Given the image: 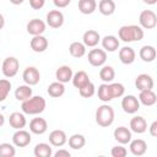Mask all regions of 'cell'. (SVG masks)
<instances>
[{"label": "cell", "mask_w": 157, "mask_h": 157, "mask_svg": "<svg viewBox=\"0 0 157 157\" xmlns=\"http://www.w3.org/2000/svg\"><path fill=\"white\" fill-rule=\"evenodd\" d=\"M53 156H54V157H70L71 155H70V152H69L67 150L61 148V150H58L56 152H54Z\"/></svg>", "instance_id": "obj_43"}, {"label": "cell", "mask_w": 157, "mask_h": 157, "mask_svg": "<svg viewBox=\"0 0 157 157\" xmlns=\"http://www.w3.org/2000/svg\"><path fill=\"white\" fill-rule=\"evenodd\" d=\"M115 118L114 109L109 104H102L96 110V123L102 128H108L113 124Z\"/></svg>", "instance_id": "obj_3"}, {"label": "cell", "mask_w": 157, "mask_h": 157, "mask_svg": "<svg viewBox=\"0 0 157 157\" xmlns=\"http://www.w3.org/2000/svg\"><path fill=\"white\" fill-rule=\"evenodd\" d=\"M18 69H20L18 59H16L15 56H7L4 59L2 65H1V71L5 77L11 78V77L16 76L18 72Z\"/></svg>", "instance_id": "obj_4"}, {"label": "cell", "mask_w": 157, "mask_h": 157, "mask_svg": "<svg viewBox=\"0 0 157 157\" xmlns=\"http://www.w3.org/2000/svg\"><path fill=\"white\" fill-rule=\"evenodd\" d=\"M153 78L151 75L148 74H140L137 75L136 80H135V86L139 91H144V90H152L153 88Z\"/></svg>", "instance_id": "obj_15"}, {"label": "cell", "mask_w": 157, "mask_h": 157, "mask_svg": "<svg viewBox=\"0 0 157 157\" xmlns=\"http://www.w3.org/2000/svg\"><path fill=\"white\" fill-rule=\"evenodd\" d=\"M139 23L142 29H152L157 25V16L152 10H144L140 12Z\"/></svg>", "instance_id": "obj_5"}, {"label": "cell", "mask_w": 157, "mask_h": 157, "mask_svg": "<svg viewBox=\"0 0 157 157\" xmlns=\"http://www.w3.org/2000/svg\"><path fill=\"white\" fill-rule=\"evenodd\" d=\"M139 55H140V59L142 61L152 63L156 59L157 52H156L155 47H152V45H144V47H141V49L139 52Z\"/></svg>", "instance_id": "obj_25"}, {"label": "cell", "mask_w": 157, "mask_h": 157, "mask_svg": "<svg viewBox=\"0 0 157 157\" xmlns=\"http://www.w3.org/2000/svg\"><path fill=\"white\" fill-rule=\"evenodd\" d=\"M32 141V137H31V134L23 129H18L13 132L12 135V144L16 146V147H26L31 144Z\"/></svg>", "instance_id": "obj_9"}, {"label": "cell", "mask_w": 157, "mask_h": 157, "mask_svg": "<svg viewBox=\"0 0 157 157\" xmlns=\"http://www.w3.org/2000/svg\"><path fill=\"white\" fill-rule=\"evenodd\" d=\"M88 63L92 65V66H96V67H99V66H103L107 61V53L104 49H98V48H94V49H91L88 52Z\"/></svg>", "instance_id": "obj_6"}, {"label": "cell", "mask_w": 157, "mask_h": 157, "mask_svg": "<svg viewBox=\"0 0 157 157\" xmlns=\"http://www.w3.org/2000/svg\"><path fill=\"white\" fill-rule=\"evenodd\" d=\"M45 27H47V23L39 18H33L31 20L26 28H27V32L31 34V36H39V34H43L45 32Z\"/></svg>", "instance_id": "obj_12"}, {"label": "cell", "mask_w": 157, "mask_h": 157, "mask_svg": "<svg viewBox=\"0 0 157 157\" xmlns=\"http://www.w3.org/2000/svg\"><path fill=\"white\" fill-rule=\"evenodd\" d=\"M148 131H150V135H151L152 137H156V136H157V121H156V120L150 125Z\"/></svg>", "instance_id": "obj_44"}, {"label": "cell", "mask_w": 157, "mask_h": 157, "mask_svg": "<svg viewBox=\"0 0 157 157\" xmlns=\"http://www.w3.org/2000/svg\"><path fill=\"white\" fill-rule=\"evenodd\" d=\"M98 10L103 16H110L115 12L114 0H101L98 4Z\"/></svg>", "instance_id": "obj_29"}, {"label": "cell", "mask_w": 157, "mask_h": 157, "mask_svg": "<svg viewBox=\"0 0 157 157\" xmlns=\"http://www.w3.org/2000/svg\"><path fill=\"white\" fill-rule=\"evenodd\" d=\"M118 1H119V0H118Z\"/></svg>", "instance_id": "obj_50"}, {"label": "cell", "mask_w": 157, "mask_h": 157, "mask_svg": "<svg viewBox=\"0 0 157 157\" xmlns=\"http://www.w3.org/2000/svg\"><path fill=\"white\" fill-rule=\"evenodd\" d=\"M101 42V36L97 31L94 29H88L83 33L82 36V43L86 45V47H90V48H94L98 43Z\"/></svg>", "instance_id": "obj_18"}, {"label": "cell", "mask_w": 157, "mask_h": 157, "mask_svg": "<svg viewBox=\"0 0 157 157\" xmlns=\"http://www.w3.org/2000/svg\"><path fill=\"white\" fill-rule=\"evenodd\" d=\"M69 146L72 150H81L86 145V137L82 134H74L69 137Z\"/></svg>", "instance_id": "obj_35"}, {"label": "cell", "mask_w": 157, "mask_h": 157, "mask_svg": "<svg viewBox=\"0 0 157 157\" xmlns=\"http://www.w3.org/2000/svg\"><path fill=\"white\" fill-rule=\"evenodd\" d=\"M110 155H112L113 157H125V156L128 155V150H126L123 145H118V146L112 147Z\"/></svg>", "instance_id": "obj_40"}, {"label": "cell", "mask_w": 157, "mask_h": 157, "mask_svg": "<svg viewBox=\"0 0 157 157\" xmlns=\"http://www.w3.org/2000/svg\"><path fill=\"white\" fill-rule=\"evenodd\" d=\"M48 130V123L44 118H33L29 121V131L36 135H43Z\"/></svg>", "instance_id": "obj_13"}, {"label": "cell", "mask_w": 157, "mask_h": 157, "mask_svg": "<svg viewBox=\"0 0 157 157\" xmlns=\"http://www.w3.org/2000/svg\"><path fill=\"white\" fill-rule=\"evenodd\" d=\"M16 155L15 145H11L9 142L0 144V157H13Z\"/></svg>", "instance_id": "obj_36"}, {"label": "cell", "mask_w": 157, "mask_h": 157, "mask_svg": "<svg viewBox=\"0 0 157 157\" xmlns=\"http://www.w3.org/2000/svg\"><path fill=\"white\" fill-rule=\"evenodd\" d=\"M118 36L124 43L139 42L144 38V29L137 25H125L119 28Z\"/></svg>", "instance_id": "obj_2"}, {"label": "cell", "mask_w": 157, "mask_h": 157, "mask_svg": "<svg viewBox=\"0 0 157 157\" xmlns=\"http://www.w3.org/2000/svg\"><path fill=\"white\" fill-rule=\"evenodd\" d=\"M49 144L54 147H61L64 146L66 142H67V136H66V132L64 130H60V129H56V130H53L50 134H49Z\"/></svg>", "instance_id": "obj_11"}, {"label": "cell", "mask_w": 157, "mask_h": 157, "mask_svg": "<svg viewBox=\"0 0 157 157\" xmlns=\"http://www.w3.org/2000/svg\"><path fill=\"white\" fill-rule=\"evenodd\" d=\"M101 42H102L103 49H104L105 52H110V53L118 50V49H119V45H120L119 39H118L115 36H113V34L104 36V37L101 39Z\"/></svg>", "instance_id": "obj_22"}, {"label": "cell", "mask_w": 157, "mask_h": 157, "mask_svg": "<svg viewBox=\"0 0 157 157\" xmlns=\"http://www.w3.org/2000/svg\"><path fill=\"white\" fill-rule=\"evenodd\" d=\"M70 2H71V0H53V4L58 9H64V7L69 6Z\"/></svg>", "instance_id": "obj_42"}, {"label": "cell", "mask_w": 157, "mask_h": 157, "mask_svg": "<svg viewBox=\"0 0 157 157\" xmlns=\"http://www.w3.org/2000/svg\"><path fill=\"white\" fill-rule=\"evenodd\" d=\"M121 108L128 114H135L140 109V102L134 94H128L121 99Z\"/></svg>", "instance_id": "obj_7"}, {"label": "cell", "mask_w": 157, "mask_h": 157, "mask_svg": "<svg viewBox=\"0 0 157 157\" xmlns=\"http://www.w3.org/2000/svg\"><path fill=\"white\" fill-rule=\"evenodd\" d=\"M137 99L141 104H144L146 107H151V105L156 104L157 96L152 90H144V91H140V94H139Z\"/></svg>", "instance_id": "obj_24"}, {"label": "cell", "mask_w": 157, "mask_h": 157, "mask_svg": "<svg viewBox=\"0 0 157 157\" xmlns=\"http://www.w3.org/2000/svg\"><path fill=\"white\" fill-rule=\"evenodd\" d=\"M69 53L71 56L78 59L86 54V45L82 42H72L69 45Z\"/></svg>", "instance_id": "obj_30"}, {"label": "cell", "mask_w": 157, "mask_h": 157, "mask_svg": "<svg viewBox=\"0 0 157 157\" xmlns=\"http://www.w3.org/2000/svg\"><path fill=\"white\" fill-rule=\"evenodd\" d=\"M33 155L36 157H52L53 156V150L49 144L45 142H39L34 146Z\"/></svg>", "instance_id": "obj_26"}, {"label": "cell", "mask_w": 157, "mask_h": 157, "mask_svg": "<svg viewBox=\"0 0 157 157\" xmlns=\"http://www.w3.org/2000/svg\"><path fill=\"white\" fill-rule=\"evenodd\" d=\"M97 9L96 0H78V11L83 15H91Z\"/></svg>", "instance_id": "obj_27"}, {"label": "cell", "mask_w": 157, "mask_h": 157, "mask_svg": "<svg viewBox=\"0 0 157 157\" xmlns=\"http://www.w3.org/2000/svg\"><path fill=\"white\" fill-rule=\"evenodd\" d=\"M109 87H110V92H112L113 98L123 97L124 93H125V87L120 82H110L109 83Z\"/></svg>", "instance_id": "obj_39"}, {"label": "cell", "mask_w": 157, "mask_h": 157, "mask_svg": "<svg viewBox=\"0 0 157 157\" xmlns=\"http://www.w3.org/2000/svg\"><path fill=\"white\" fill-rule=\"evenodd\" d=\"M47 92H48V94H49L50 97H53V98H59V97H61V96L65 93V86H64V83H61V82H59V81H55V82H52V83L48 86Z\"/></svg>", "instance_id": "obj_28"}, {"label": "cell", "mask_w": 157, "mask_h": 157, "mask_svg": "<svg viewBox=\"0 0 157 157\" xmlns=\"http://www.w3.org/2000/svg\"><path fill=\"white\" fill-rule=\"evenodd\" d=\"M72 75H74V71L69 65H61L55 71V78H56V81H59L61 83H66V82L71 81Z\"/></svg>", "instance_id": "obj_17"}, {"label": "cell", "mask_w": 157, "mask_h": 157, "mask_svg": "<svg viewBox=\"0 0 157 157\" xmlns=\"http://www.w3.org/2000/svg\"><path fill=\"white\" fill-rule=\"evenodd\" d=\"M130 152L134 156H144L147 151V144L145 140L142 139H135V140H130Z\"/></svg>", "instance_id": "obj_20"}, {"label": "cell", "mask_w": 157, "mask_h": 157, "mask_svg": "<svg viewBox=\"0 0 157 157\" xmlns=\"http://www.w3.org/2000/svg\"><path fill=\"white\" fill-rule=\"evenodd\" d=\"M23 1H25V0H10V2H11L12 5H21Z\"/></svg>", "instance_id": "obj_46"}, {"label": "cell", "mask_w": 157, "mask_h": 157, "mask_svg": "<svg viewBox=\"0 0 157 157\" xmlns=\"http://www.w3.org/2000/svg\"><path fill=\"white\" fill-rule=\"evenodd\" d=\"M47 25L52 28H60L64 25V13L60 10H50L47 13Z\"/></svg>", "instance_id": "obj_10"}, {"label": "cell", "mask_w": 157, "mask_h": 157, "mask_svg": "<svg viewBox=\"0 0 157 157\" xmlns=\"http://www.w3.org/2000/svg\"><path fill=\"white\" fill-rule=\"evenodd\" d=\"M47 107V102L42 96H32L28 99L23 101L21 104V109L25 114L37 115L44 112Z\"/></svg>", "instance_id": "obj_1"}, {"label": "cell", "mask_w": 157, "mask_h": 157, "mask_svg": "<svg viewBox=\"0 0 157 157\" xmlns=\"http://www.w3.org/2000/svg\"><path fill=\"white\" fill-rule=\"evenodd\" d=\"M114 139L120 144V145H126L130 142L132 135H131V130L128 129L126 126H118L115 128L114 132H113Z\"/></svg>", "instance_id": "obj_14"}, {"label": "cell", "mask_w": 157, "mask_h": 157, "mask_svg": "<svg viewBox=\"0 0 157 157\" xmlns=\"http://www.w3.org/2000/svg\"><path fill=\"white\" fill-rule=\"evenodd\" d=\"M130 130L135 134H144L147 130V121L144 117L136 115L130 120Z\"/></svg>", "instance_id": "obj_19"}, {"label": "cell", "mask_w": 157, "mask_h": 157, "mask_svg": "<svg viewBox=\"0 0 157 157\" xmlns=\"http://www.w3.org/2000/svg\"><path fill=\"white\" fill-rule=\"evenodd\" d=\"M4 123H5V117H4V115L0 113V128L4 125Z\"/></svg>", "instance_id": "obj_48"}, {"label": "cell", "mask_w": 157, "mask_h": 157, "mask_svg": "<svg viewBox=\"0 0 157 157\" xmlns=\"http://www.w3.org/2000/svg\"><path fill=\"white\" fill-rule=\"evenodd\" d=\"M97 96H98V99H101V101L104 102V103L110 102V101L113 99V96H112V92H110L109 83H105V82H104V83L99 85Z\"/></svg>", "instance_id": "obj_34"}, {"label": "cell", "mask_w": 157, "mask_h": 157, "mask_svg": "<svg viewBox=\"0 0 157 157\" xmlns=\"http://www.w3.org/2000/svg\"><path fill=\"white\" fill-rule=\"evenodd\" d=\"M22 78L26 85L34 86L40 80V72L36 66H27L22 72Z\"/></svg>", "instance_id": "obj_8"}, {"label": "cell", "mask_w": 157, "mask_h": 157, "mask_svg": "<svg viewBox=\"0 0 157 157\" xmlns=\"http://www.w3.org/2000/svg\"><path fill=\"white\" fill-rule=\"evenodd\" d=\"M11 91V82L7 78L0 80V102H4Z\"/></svg>", "instance_id": "obj_38"}, {"label": "cell", "mask_w": 157, "mask_h": 157, "mask_svg": "<svg viewBox=\"0 0 157 157\" xmlns=\"http://www.w3.org/2000/svg\"><path fill=\"white\" fill-rule=\"evenodd\" d=\"M45 5V0H29V6L33 10H40Z\"/></svg>", "instance_id": "obj_41"}, {"label": "cell", "mask_w": 157, "mask_h": 157, "mask_svg": "<svg viewBox=\"0 0 157 157\" xmlns=\"http://www.w3.org/2000/svg\"><path fill=\"white\" fill-rule=\"evenodd\" d=\"M78 93L83 98H91L96 93V86H94V83L90 81L88 83H86L85 86H82L81 88H78Z\"/></svg>", "instance_id": "obj_37"}, {"label": "cell", "mask_w": 157, "mask_h": 157, "mask_svg": "<svg viewBox=\"0 0 157 157\" xmlns=\"http://www.w3.org/2000/svg\"><path fill=\"white\" fill-rule=\"evenodd\" d=\"M32 97V88L29 85H21L15 90V98L18 102H23Z\"/></svg>", "instance_id": "obj_32"}, {"label": "cell", "mask_w": 157, "mask_h": 157, "mask_svg": "<svg viewBox=\"0 0 157 157\" xmlns=\"http://www.w3.org/2000/svg\"><path fill=\"white\" fill-rule=\"evenodd\" d=\"M99 77L103 82L110 83V82H113V80L115 77V71L110 65H103L102 69L99 70Z\"/></svg>", "instance_id": "obj_33"}, {"label": "cell", "mask_w": 157, "mask_h": 157, "mask_svg": "<svg viewBox=\"0 0 157 157\" xmlns=\"http://www.w3.org/2000/svg\"><path fill=\"white\" fill-rule=\"evenodd\" d=\"M48 39L43 36V34H39V36H33V38L31 39L29 42V45H31V49L36 53H43L47 50L48 48Z\"/></svg>", "instance_id": "obj_16"}, {"label": "cell", "mask_w": 157, "mask_h": 157, "mask_svg": "<svg viewBox=\"0 0 157 157\" xmlns=\"http://www.w3.org/2000/svg\"><path fill=\"white\" fill-rule=\"evenodd\" d=\"M0 40H1V38H0Z\"/></svg>", "instance_id": "obj_49"}, {"label": "cell", "mask_w": 157, "mask_h": 157, "mask_svg": "<svg viewBox=\"0 0 157 157\" xmlns=\"http://www.w3.org/2000/svg\"><path fill=\"white\" fill-rule=\"evenodd\" d=\"M4 26H5V18H4V16L0 13V29H2Z\"/></svg>", "instance_id": "obj_45"}, {"label": "cell", "mask_w": 157, "mask_h": 157, "mask_svg": "<svg viewBox=\"0 0 157 157\" xmlns=\"http://www.w3.org/2000/svg\"><path fill=\"white\" fill-rule=\"evenodd\" d=\"M9 124L11 128H13L15 130H18V129H23L27 124V120H26V117L23 113H20V112H13L10 114V118H9Z\"/></svg>", "instance_id": "obj_21"}, {"label": "cell", "mask_w": 157, "mask_h": 157, "mask_svg": "<svg viewBox=\"0 0 157 157\" xmlns=\"http://www.w3.org/2000/svg\"><path fill=\"white\" fill-rule=\"evenodd\" d=\"M71 81H72V85H74L76 88H81L82 86H85L86 83H88L91 80H90V77H88V75H87L86 71L80 70V71H77V72H75V74L72 75Z\"/></svg>", "instance_id": "obj_31"}, {"label": "cell", "mask_w": 157, "mask_h": 157, "mask_svg": "<svg viewBox=\"0 0 157 157\" xmlns=\"http://www.w3.org/2000/svg\"><path fill=\"white\" fill-rule=\"evenodd\" d=\"M145 4H147V5H155L156 2H157V0H142Z\"/></svg>", "instance_id": "obj_47"}, {"label": "cell", "mask_w": 157, "mask_h": 157, "mask_svg": "<svg viewBox=\"0 0 157 157\" xmlns=\"http://www.w3.org/2000/svg\"><path fill=\"white\" fill-rule=\"evenodd\" d=\"M136 58V53L131 47H123L119 49V60L125 64V65H130L135 61Z\"/></svg>", "instance_id": "obj_23"}]
</instances>
